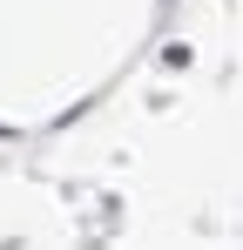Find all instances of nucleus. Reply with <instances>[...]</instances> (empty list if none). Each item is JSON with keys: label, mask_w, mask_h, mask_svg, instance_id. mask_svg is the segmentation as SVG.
I'll list each match as a JSON object with an SVG mask.
<instances>
[]
</instances>
